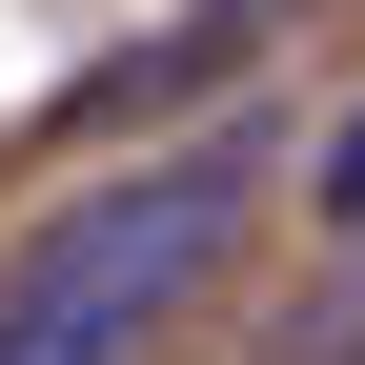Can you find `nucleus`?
Segmentation results:
<instances>
[{"label": "nucleus", "mask_w": 365, "mask_h": 365, "mask_svg": "<svg viewBox=\"0 0 365 365\" xmlns=\"http://www.w3.org/2000/svg\"><path fill=\"white\" fill-rule=\"evenodd\" d=\"M244 223H264V163H244V143L122 163L102 203H61L21 264H0V365H143L182 304L244 264Z\"/></svg>", "instance_id": "1"}]
</instances>
